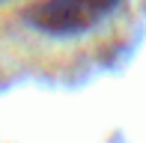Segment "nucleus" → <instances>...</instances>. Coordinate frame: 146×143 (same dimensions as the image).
<instances>
[{"label": "nucleus", "instance_id": "nucleus-1", "mask_svg": "<svg viewBox=\"0 0 146 143\" xmlns=\"http://www.w3.org/2000/svg\"><path fill=\"white\" fill-rule=\"evenodd\" d=\"M116 3L119 0H39L30 6L27 21L42 33L72 36V33L90 30Z\"/></svg>", "mask_w": 146, "mask_h": 143}]
</instances>
